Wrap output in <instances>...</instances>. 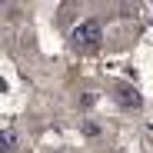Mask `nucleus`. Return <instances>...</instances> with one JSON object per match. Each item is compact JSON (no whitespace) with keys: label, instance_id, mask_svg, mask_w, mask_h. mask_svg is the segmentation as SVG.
Listing matches in <instances>:
<instances>
[{"label":"nucleus","instance_id":"7ed1b4c3","mask_svg":"<svg viewBox=\"0 0 153 153\" xmlns=\"http://www.w3.org/2000/svg\"><path fill=\"white\" fill-rule=\"evenodd\" d=\"M80 133H83V137H100L103 126H100L97 120H83V123H80Z\"/></svg>","mask_w":153,"mask_h":153},{"label":"nucleus","instance_id":"f03ea898","mask_svg":"<svg viewBox=\"0 0 153 153\" xmlns=\"http://www.w3.org/2000/svg\"><path fill=\"white\" fill-rule=\"evenodd\" d=\"M113 100L120 103V110H143V97H140V90L133 83L117 80L113 83Z\"/></svg>","mask_w":153,"mask_h":153},{"label":"nucleus","instance_id":"20e7f679","mask_svg":"<svg viewBox=\"0 0 153 153\" xmlns=\"http://www.w3.org/2000/svg\"><path fill=\"white\" fill-rule=\"evenodd\" d=\"M93 103H97V93H83V97H80V107H83V110H90Z\"/></svg>","mask_w":153,"mask_h":153},{"label":"nucleus","instance_id":"f257e3e1","mask_svg":"<svg viewBox=\"0 0 153 153\" xmlns=\"http://www.w3.org/2000/svg\"><path fill=\"white\" fill-rule=\"evenodd\" d=\"M100 40H103V23H100V20L87 17V20L76 23V30H73V43L80 47V50H97Z\"/></svg>","mask_w":153,"mask_h":153}]
</instances>
